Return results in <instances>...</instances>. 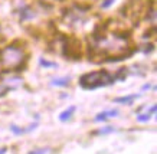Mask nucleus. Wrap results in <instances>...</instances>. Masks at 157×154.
Masks as SVG:
<instances>
[{
    "instance_id": "1",
    "label": "nucleus",
    "mask_w": 157,
    "mask_h": 154,
    "mask_svg": "<svg viewBox=\"0 0 157 154\" xmlns=\"http://www.w3.org/2000/svg\"><path fill=\"white\" fill-rule=\"evenodd\" d=\"M26 62V52L23 48L9 45L0 51V65L6 71H19V68Z\"/></svg>"
},
{
    "instance_id": "2",
    "label": "nucleus",
    "mask_w": 157,
    "mask_h": 154,
    "mask_svg": "<svg viewBox=\"0 0 157 154\" xmlns=\"http://www.w3.org/2000/svg\"><path fill=\"white\" fill-rule=\"evenodd\" d=\"M114 82V77L107 71H94V72L85 73L79 78V85L84 89H95V88L111 85Z\"/></svg>"
},
{
    "instance_id": "3",
    "label": "nucleus",
    "mask_w": 157,
    "mask_h": 154,
    "mask_svg": "<svg viewBox=\"0 0 157 154\" xmlns=\"http://www.w3.org/2000/svg\"><path fill=\"white\" fill-rule=\"evenodd\" d=\"M62 48H63V55L67 58L71 59H79L81 56V42L76 38H63L62 42Z\"/></svg>"
},
{
    "instance_id": "4",
    "label": "nucleus",
    "mask_w": 157,
    "mask_h": 154,
    "mask_svg": "<svg viewBox=\"0 0 157 154\" xmlns=\"http://www.w3.org/2000/svg\"><path fill=\"white\" fill-rule=\"evenodd\" d=\"M35 10H32L29 6H23L22 7V10H20V22H25V20H29L32 19V17H35Z\"/></svg>"
},
{
    "instance_id": "5",
    "label": "nucleus",
    "mask_w": 157,
    "mask_h": 154,
    "mask_svg": "<svg viewBox=\"0 0 157 154\" xmlns=\"http://www.w3.org/2000/svg\"><path fill=\"white\" fill-rule=\"evenodd\" d=\"M156 105H151V108H150V111H147V112H144V114H138L137 115V121L138 122H147V121H150V118H151V115L156 112Z\"/></svg>"
},
{
    "instance_id": "6",
    "label": "nucleus",
    "mask_w": 157,
    "mask_h": 154,
    "mask_svg": "<svg viewBox=\"0 0 157 154\" xmlns=\"http://www.w3.org/2000/svg\"><path fill=\"white\" fill-rule=\"evenodd\" d=\"M140 95L137 94H134V95H127V96H118V98H115L114 102L117 104H125V105H130V104H133L134 100H137Z\"/></svg>"
},
{
    "instance_id": "7",
    "label": "nucleus",
    "mask_w": 157,
    "mask_h": 154,
    "mask_svg": "<svg viewBox=\"0 0 157 154\" xmlns=\"http://www.w3.org/2000/svg\"><path fill=\"white\" fill-rule=\"evenodd\" d=\"M75 110H76L75 107L71 105L69 108H67V110L63 111V112H61V115H59V120H61L62 122H65V121H68L72 115H74V112H75Z\"/></svg>"
},
{
    "instance_id": "8",
    "label": "nucleus",
    "mask_w": 157,
    "mask_h": 154,
    "mask_svg": "<svg viewBox=\"0 0 157 154\" xmlns=\"http://www.w3.org/2000/svg\"><path fill=\"white\" fill-rule=\"evenodd\" d=\"M53 87H68L69 85V77H62V78H55L52 81Z\"/></svg>"
},
{
    "instance_id": "9",
    "label": "nucleus",
    "mask_w": 157,
    "mask_h": 154,
    "mask_svg": "<svg viewBox=\"0 0 157 154\" xmlns=\"http://www.w3.org/2000/svg\"><path fill=\"white\" fill-rule=\"evenodd\" d=\"M127 73H128V69H127V68H120L118 72L114 75V79L115 81H117V79H118V81H124L125 77H127Z\"/></svg>"
},
{
    "instance_id": "10",
    "label": "nucleus",
    "mask_w": 157,
    "mask_h": 154,
    "mask_svg": "<svg viewBox=\"0 0 157 154\" xmlns=\"http://www.w3.org/2000/svg\"><path fill=\"white\" fill-rule=\"evenodd\" d=\"M10 131L16 135H20V134H25V133H28V128H20L17 125H10Z\"/></svg>"
},
{
    "instance_id": "11",
    "label": "nucleus",
    "mask_w": 157,
    "mask_h": 154,
    "mask_svg": "<svg viewBox=\"0 0 157 154\" xmlns=\"http://www.w3.org/2000/svg\"><path fill=\"white\" fill-rule=\"evenodd\" d=\"M39 63H40V66H43V68H55L56 66L55 62H49V61H46V59H43V58L39 59Z\"/></svg>"
},
{
    "instance_id": "12",
    "label": "nucleus",
    "mask_w": 157,
    "mask_h": 154,
    "mask_svg": "<svg viewBox=\"0 0 157 154\" xmlns=\"http://www.w3.org/2000/svg\"><path fill=\"white\" fill-rule=\"evenodd\" d=\"M114 131V127H111V125H107L104 128H100L98 131H95V134H109V133H113Z\"/></svg>"
},
{
    "instance_id": "13",
    "label": "nucleus",
    "mask_w": 157,
    "mask_h": 154,
    "mask_svg": "<svg viewBox=\"0 0 157 154\" xmlns=\"http://www.w3.org/2000/svg\"><path fill=\"white\" fill-rule=\"evenodd\" d=\"M107 118H108V117H107V111H104V112H100V114H97L95 121H97V122H101V121H105Z\"/></svg>"
},
{
    "instance_id": "14",
    "label": "nucleus",
    "mask_w": 157,
    "mask_h": 154,
    "mask_svg": "<svg viewBox=\"0 0 157 154\" xmlns=\"http://www.w3.org/2000/svg\"><path fill=\"white\" fill-rule=\"evenodd\" d=\"M115 0H104L102 3H101V9H108L111 5H114Z\"/></svg>"
},
{
    "instance_id": "15",
    "label": "nucleus",
    "mask_w": 157,
    "mask_h": 154,
    "mask_svg": "<svg viewBox=\"0 0 157 154\" xmlns=\"http://www.w3.org/2000/svg\"><path fill=\"white\" fill-rule=\"evenodd\" d=\"M117 114H118V110H109V111H107V117H108V118L117 117Z\"/></svg>"
},
{
    "instance_id": "16",
    "label": "nucleus",
    "mask_w": 157,
    "mask_h": 154,
    "mask_svg": "<svg viewBox=\"0 0 157 154\" xmlns=\"http://www.w3.org/2000/svg\"><path fill=\"white\" fill-rule=\"evenodd\" d=\"M48 153V150L46 148H39V150H33V151H30L29 154H46Z\"/></svg>"
},
{
    "instance_id": "17",
    "label": "nucleus",
    "mask_w": 157,
    "mask_h": 154,
    "mask_svg": "<svg viewBox=\"0 0 157 154\" xmlns=\"http://www.w3.org/2000/svg\"><path fill=\"white\" fill-rule=\"evenodd\" d=\"M7 153V148H6V147H2V148H0V154H6Z\"/></svg>"
},
{
    "instance_id": "18",
    "label": "nucleus",
    "mask_w": 157,
    "mask_h": 154,
    "mask_svg": "<svg viewBox=\"0 0 157 154\" xmlns=\"http://www.w3.org/2000/svg\"><path fill=\"white\" fill-rule=\"evenodd\" d=\"M150 88H151V87H150V84H146V85L143 87V89H150Z\"/></svg>"
}]
</instances>
